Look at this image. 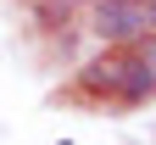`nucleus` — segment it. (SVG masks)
Returning a JSON list of instances; mask_svg holds the SVG:
<instances>
[{"label":"nucleus","instance_id":"1","mask_svg":"<svg viewBox=\"0 0 156 145\" xmlns=\"http://www.w3.org/2000/svg\"><path fill=\"white\" fill-rule=\"evenodd\" d=\"M95 34H101V39H117V45L145 39L151 34L145 6H140V0H101V6H95Z\"/></svg>","mask_w":156,"mask_h":145},{"label":"nucleus","instance_id":"2","mask_svg":"<svg viewBox=\"0 0 156 145\" xmlns=\"http://www.w3.org/2000/svg\"><path fill=\"white\" fill-rule=\"evenodd\" d=\"M140 61L151 67V78H156V34H145V45H140Z\"/></svg>","mask_w":156,"mask_h":145},{"label":"nucleus","instance_id":"3","mask_svg":"<svg viewBox=\"0 0 156 145\" xmlns=\"http://www.w3.org/2000/svg\"><path fill=\"white\" fill-rule=\"evenodd\" d=\"M140 6H145V23L156 28V0H140Z\"/></svg>","mask_w":156,"mask_h":145}]
</instances>
